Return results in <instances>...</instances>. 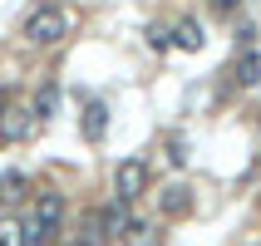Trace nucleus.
Returning a JSON list of instances; mask_svg holds the SVG:
<instances>
[{
  "label": "nucleus",
  "instance_id": "1",
  "mask_svg": "<svg viewBox=\"0 0 261 246\" xmlns=\"http://www.w3.org/2000/svg\"><path fill=\"white\" fill-rule=\"evenodd\" d=\"M69 35V15L59 10V5H40V10L25 20V40L40 44V49H49V44H59Z\"/></svg>",
  "mask_w": 261,
  "mask_h": 246
},
{
  "label": "nucleus",
  "instance_id": "2",
  "mask_svg": "<svg viewBox=\"0 0 261 246\" xmlns=\"http://www.w3.org/2000/svg\"><path fill=\"white\" fill-rule=\"evenodd\" d=\"M148 192V162L143 158H123L114 168V197L118 202H133V197H143Z\"/></svg>",
  "mask_w": 261,
  "mask_h": 246
},
{
  "label": "nucleus",
  "instance_id": "3",
  "mask_svg": "<svg viewBox=\"0 0 261 246\" xmlns=\"http://www.w3.org/2000/svg\"><path fill=\"white\" fill-rule=\"evenodd\" d=\"M99 217V232H103V241H118V236H128V222H133V212H128V202H109L103 212H94Z\"/></svg>",
  "mask_w": 261,
  "mask_h": 246
},
{
  "label": "nucleus",
  "instance_id": "4",
  "mask_svg": "<svg viewBox=\"0 0 261 246\" xmlns=\"http://www.w3.org/2000/svg\"><path fill=\"white\" fill-rule=\"evenodd\" d=\"M158 212H163V217H188V212H192V187L168 182V187L158 192Z\"/></svg>",
  "mask_w": 261,
  "mask_h": 246
},
{
  "label": "nucleus",
  "instance_id": "5",
  "mask_svg": "<svg viewBox=\"0 0 261 246\" xmlns=\"http://www.w3.org/2000/svg\"><path fill=\"white\" fill-rule=\"evenodd\" d=\"M30 217L40 222V227H49V232H59V222H64V197H59V192H40V202H35Z\"/></svg>",
  "mask_w": 261,
  "mask_h": 246
},
{
  "label": "nucleus",
  "instance_id": "6",
  "mask_svg": "<svg viewBox=\"0 0 261 246\" xmlns=\"http://www.w3.org/2000/svg\"><path fill=\"white\" fill-rule=\"evenodd\" d=\"M79 128H84L89 143H99L103 133H109V108H103V103H84V114H79Z\"/></svg>",
  "mask_w": 261,
  "mask_h": 246
},
{
  "label": "nucleus",
  "instance_id": "7",
  "mask_svg": "<svg viewBox=\"0 0 261 246\" xmlns=\"http://www.w3.org/2000/svg\"><path fill=\"white\" fill-rule=\"evenodd\" d=\"M168 40H173L177 49H202L207 35H202V25H197V20H177V30H168Z\"/></svg>",
  "mask_w": 261,
  "mask_h": 246
},
{
  "label": "nucleus",
  "instance_id": "8",
  "mask_svg": "<svg viewBox=\"0 0 261 246\" xmlns=\"http://www.w3.org/2000/svg\"><path fill=\"white\" fill-rule=\"evenodd\" d=\"M30 128H35V114H30V108H10V114L0 118V133H5L10 143H15V138H25Z\"/></svg>",
  "mask_w": 261,
  "mask_h": 246
},
{
  "label": "nucleus",
  "instance_id": "9",
  "mask_svg": "<svg viewBox=\"0 0 261 246\" xmlns=\"http://www.w3.org/2000/svg\"><path fill=\"white\" fill-rule=\"evenodd\" d=\"M237 84H242V89H256L261 84V54H251V49L242 54V64H237Z\"/></svg>",
  "mask_w": 261,
  "mask_h": 246
},
{
  "label": "nucleus",
  "instance_id": "10",
  "mask_svg": "<svg viewBox=\"0 0 261 246\" xmlns=\"http://www.w3.org/2000/svg\"><path fill=\"white\" fill-rule=\"evenodd\" d=\"M55 103H59V89H55V84H44L40 94H35V103H30V114L44 123V118H55Z\"/></svg>",
  "mask_w": 261,
  "mask_h": 246
},
{
  "label": "nucleus",
  "instance_id": "11",
  "mask_svg": "<svg viewBox=\"0 0 261 246\" xmlns=\"http://www.w3.org/2000/svg\"><path fill=\"white\" fill-rule=\"evenodd\" d=\"M49 241H55V232H49V227H40L35 217L20 227V246H49Z\"/></svg>",
  "mask_w": 261,
  "mask_h": 246
},
{
  "label": "nucleus",
  "instance_id": "12",
  "mask_svg": "<svg viewBox=\"0 0 261 246\" xmlns=\"http://www.w3.org/2000/svg\"><path fill=\"white\" fill-rule=\"evenodd\" d=\"M99 241H103V232H99V217L89 212V217L79 222V241H74V246H99Z\"/></svg>",
  "mask_w": 261,
  "mask_h": 246
},
{
  "label": "nucleus",
  "instance_id": "13",
  "mask_svg": "<svg viewBox=\"0 0 261 246\" xmlns=\"http://www.w3.org/2000/svg\"><path fill=\"white\" fill-rule=\"evenodd\" d=\"M0 197H5V202H20V197H25V177H20V173H10L5 182H0Z\"/></svg>",
  "mask_w": 261,
  "mask_h": 246
},
{
  "label": "nucleus",
  "instance_id": "14",
  "mask_svg": "<svg viewBox=\"0 0 261 246\" xmlns=\"http://www.w3.org/2000/svg\"><path fill=\"white\" fill-rule=\"evenodd\" d=\"M0 246H20V222L0 217Z\"/></svg>",
  "mask_w": 261,
  "mask_h": 246
},
{
  "label": "nucleus",
  "instance_id": "15",
  "mask_svg": "<svg viewBox=\"0 0 261 246\" xmlns=\"http://www.w3.org/2000/svg\"><path fill=\"white\" fill-rule=\"evenodd\" d=\"M148 44H153V49H168L173 40H168V30H163V25H148Z\"/></svg>",
  "mask_w": 261,
  "mask_h": 246
},
{
  "label": "nucleus",
  "instance_id": "16",
  "mask_svg": "<svg viewBox=\"0 0 261 246\" xmlns=\"http://www.w3.org/2000/svg\"><path fill=\"white\" fill-rule=\"evenodd\" d=\"M237 10V0H217V15H232Z\"/></svg>",
  "mask_w": 261,
  "mask_h": 246
}]
</instances>
